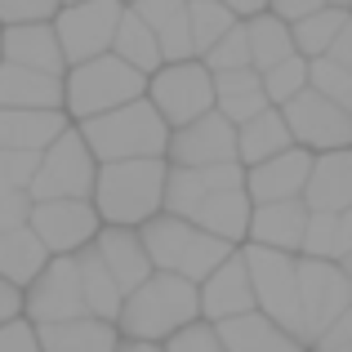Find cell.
<instances>
[{
    "mask_svg": "<svg viewBox=\"0 0 352 352\" xmlns=\"http://www.w3.org/2000/svg\"><path fill=\"white\" fill-rule=\"evenodd\" d=\"M201 321V290L183 276H165L152 272V281L138 285L134 294H125L120 308V339L129 344H170L174 335H183L188 326Z\"/></svg>",
    "mask_w": 352,
    "mask_h": 352,
    "instance_id": "6da1fadb",
    "label": "cell"
},
{
    "mask_svg": "<svg viewBox=\"0 0 352 352\" xmlns=\"http://www.w3.org/2000/svg\"><path fill=\"white\" fill-rule=\"evenodd\" d=\"M165 183H170V161H120L98 165L94 183V210L103 228H147L165 214Z\"/></svg>",
    "mask_w": 352,
    "mask_h": 352,
    "instance_id": "7a4b0ae2",
    "label": "cell"
},
{
    "mask_svg": "<svg viewBox=\"0 0 352 352\" xmlns=\"http://www.w3.org/2000/svg\"><path fill=\"white\" fill-rule=\"evenodd\" d=\"M85 147L94 152L98 165H120V161H165L170 152V125L161 120L147 98L129 107H116V112L98 116V120H85L76 125Z\"/></svg>",
    "mask_w": 352,
    "mask_h": 352,
    "instance_id": "3957f363",
    "label": "cell"
},
{
    "mask_svg": "<svg viewBox=\"0 0 352 352\" xmlns=\"http://www.w3.org/2000/svg\"><path fill=\"white\" fill-rule=\"evenodd\" d=\"M138 236H143V250H147V258H152V272L183 276V281H192V285L214 276L219 267L236 254L232 245H223V241H214L210 232H201L197 223L174 219V214L152 219L147 228H138Z\"/></svg>",
    "mask_w": 352,
    "mask_h": 352,
    "instance_id": "277c9868",
    "label": "cell"
},
{
    "mask_svg": "<svg viewBox=\"0 0 352 352\" xmlns=\"http://www.w3.org/2000/svg\"><path fill=\"white\" fill-rule=\"evenodd\" d=\"M147 98V76H138L134 67L116 58V54H103L94 63H80L63 76V112H67L72 125H85V120H98L116 107H129Z\"/></svg>",
    "mask_w": 352,
    "mask_h": 352,
    "instance_id": "5b68a950",
    "label": "cell"
},
{
    "mask_svg": "<svg viewBox=\"0 0 352 352\" xmlns=\"http://www.w3.org/2000/svg\"><path fill=\"white\" fill-rule=\"evenodd\" d=\"M241 254H245L250 285H254V308L303 344L299 254H276V250H258V245H241Z\"/></svg>",
    "mask_w": 352,
    "mask_h": 352,
    "instance_id": "8992f818",
    "label": "cell"
},
{
    "mask_svg": "<svg viewBox=\"0 0 352 352\" xmlns=\"http://www.w3.org/2000/svg\"><path fill=\"white\" fill-rule=\"evenodd\" d=\"M147 103L161 112V120L174 129L214 112V72L201 58L192 63H165L156 76H147Z\"/></svg>",
    "mask_w": 352,
    "mask_h": 352,
    "instance_id": "52a82bcc",
    "label": "cell"
},
{
    "mask_svg": "<svg viewBox=\"0 0 352 352\" xmlns=\"http://www.w3.org/2000/svg\"><path fill=\"white\" fill-rule=\"evenodd\" d=\"M94 183H98V161L85 147L80 129L72 125L41 156V170H36L27 197H32V206H41V201H94Z\"/></svg>",
    "mask_w": 352,
    "mask_h": 352,
    "instance_id": "ba28073f",
    "label": "cell"
},
{
    "mask_svg": "<svg viewBox=\"0 0 352 352\" xmlns=\"http://www.w3.org/2000/svg\"><path fill=\"white\" fill-rule=\"evenodd\" d=\"M299 303H303V344L312 352L352 308V281L339 263L299 258Z\"/></svg>",
    "mask_w": 352,
    "mask_h": 352,
    "instance_id": "9c48e42d",
    "label": "cell"
},
{
    "mask_svg": "<svg viewBox=\"0 0 352 352\" xmlns=\"http://www.w3.org/2000/svg\"><path fill=\"white\" fill-rule=\"evenodd\" d=\"M120 14H125L120 0H89V5H63L58 9L54 36H58V45H63L67 72L80 67V63H94V58H103V54H112Z\"/></svg>",
    "mask_w": 352,
    "mask_h": 352,
    "instance_id": "30bf717a",
    "label": "cell"
},
{
    "mask_svg": "<svg viewBox=\"0 0 352 352\" xmlns=\"http://www.w3.org/2000/svg\"><path fill=\"white\" fill-rule=\"evenodd\" d=\"M27 228L50 250V258H76L80 250L98 241L103 219H98L94 201H41V206H32Z\"/></svg>",
    "mask_w": 352,
    "mask_h": 352,
    "instance_id": "8fae6325",
    "label": "cell"
},
{
    "mask_svg": "<svg viewBox=\"0 0 352 352\" xmlns=\"http://www.w3.org/2000/svg\"><path fill=\"white\" fill-rule=\"evenodd\" d=\"M23 317L41 326H67V321L89 317L85 312V294H80V272L76 258H50L41 276L23 290Z\"/></svg>",
    "mask_w": 352,
    "mask_h": 352,
    "instance_id": "7c38bea8",
    "label": "cell"
},
{
    "mask_svg": "<svg viewBox=\"0 0 352 352\" xmlns=\"http://www.w3.org/2000/svg\"><path fill=\"white\" fill-rule=\"evenodd\" d=\"M281 112H285V125H290L294 147H303V152L326 156V152H344V147H352V116L339 112L330 98H321L312 85H308V94H299L290 107H281Z\"/></svg>",
    "mask_w": 352,
    "mask_h": 352,
    "instance_id": "4fadbf2b",
    "label": "cell"
},
{
    "mask_svg": "<svg viewBox=\"0 0 352 352\" xmlns=\"http://www.w3.org/2000/svg\"><path fill=\"white\" fill-rule=\"evenodd\" d=\"M170 170H214V165H241L236 161V125H228L219 112L192 120L170 134L165 152Z\"/></svg>",
    "mask_w": 352,
    "mask_h": 352,
    "instance_id": "5bb4252c",
    "label": "cell"
},
{
    "mask_svg": "<svg viewBox=\"0 0 352 352\" xmlns=\"http://www.w3.org/2000/svg\"><path fill=\"white\" fill-rule=\"evenodd\" d=\"M312 161L317 156L303 152V147H290V152L272 156V161L245 170V197L254 206H281V201H303L312 179Z\"/></svg>",
    "mask_w": 352,
    "mask_h": 352,
    "instance_id": "9a60e30c",
    "label": "cell"
},
{
    "mask_svg": "<svg viewBox=\"0 0 352 352\" xmlns=\"http://www.w3.org/2000/svg\"><path fill=\"white\" fill-rule=\"evenodd\" d=\"M197 290H201V321H206V326H223V321H232V317L258 312L254 308V285H250V267H245V254H241V250L214 276H206Z\"/></svg>",
    "mask_w": 352,
    "mask_h": 352,
    "instance_id": "2e32d148",
    "label": "cell"
},
{
    "mask_svg": "<svg viewBox=\"0 0 352 352\" xmlns=\"http://www.w3.org/2000/svg\"><path fill=\"white\" fill-rule=\"evenodd\" d=\"M312 210L303 201H281V206H254L250 219V241L245 245L276 250V254H303V236H308Z\"/></svg>",
    "mask_w": 352,
    "mask_h": 352,
    "instance_id": "e0dca14e",
    "label": "cell"
},
{
    "mask_svg": "<svg viewBox=\"0 0 352 352\" xmlns=\"http://www.w3.org/2000/svg\"><path fill=\"white\" fill-rule=\"evenodd\" d=\"M0 58H5L9 67L45 72V76H67V58H63V45H58V36H54V23L0 32Z\"/></svg>",
    "mask_w": 352,
    "mask_h": 352,
    "instance_id": "ac0fdd59",
    "label": "cell"
},
{
    "mask_svg": "<svg viewBox=\"0 0 352 352\" xmlns=\"http://www.w3.org/2000/svg\"><path fill=\"white\" fill-rule=\"evenodd\" d=\"M250 219H254V201L245 197V188H236V192H214V197H206L188 214V223H197L201 232H210L214 241L241 250L250 241Z\"/></svg>",
    "mask_w": 352,
    "mask_h": 352,
    "instance_id": "d6986e66",
    "label": "cell"
},
{
    "mask_svg": "<svg viewBox=\"0 0 352 352\" xmlns=\"http://www.w3.org/2000/svg\"><path fill=\"white\" fill-rule=\"evenodd\" d=\"M67 129V112H9V107H0V152L45 156Z\"/></svg>",
    "mask_w": 352,
    "mask_h": 352,
    "instance_id": "ffe728a7",
    "label": "cell"
},
{
    "mask_svg": "<svg viewBox=\"0 0 352 352\" xmlns=\"http://www.w3.org/2000/svg\"><path fill=\"white\" fill-rule=\"evenodd\" d=\"M94 250L103 258V267L112 272V281L120 285V294H134L138 285L152 281V258H147L138 232H129V228H103Z\"/></svg>",
    "mask_w": 352,
    "mask_h": 352,
    "instance_id": "44dd1931",
    "label": "cell"
},
{
    "mask_svg": "<svg viewBox=\"0 0 352 352\" xmlns=\"http://www.w3.org/2000/svg\"><path fill=\"white\" fill-rule=\"evenodd\" d=\"M303 206L312 214H344L352 210V147L326 152L312 161V179L303 192Z\"/></svg>",
    "mask_w": 352,
    "mask_h": 352,
    "instance_id": "7402d4cb",
    "label": "cell"
},
{
    "mask_svg": "<svg viewBox=\"0 0 352 352\" xmlns=\"http://www.w3.org/2000/svg\"><path fill=\"white\" fill-rule=\"evenodd\" d=\"M138 18L152 27L156 45H161L165 63H192V18H188V0H138Z\"/></svg>",
    "mask_w": 352,
    "mask_h": 352,
    "instance_id": "603a6c76",
    "label": "cell"
},
{
    "mask_svg": "<svg viewBox=\"0 0 352 352\" xmlns=\"http://www.w3.org/2000/svg\"><path fill=\"white\" fill-rule=\"evenodd\" d=\"M0 107H9V112H63V76L0 63Z\"/></svg>",
    "mask_w": 352,
    "mask_h": 352,
    "instance_id": "cb8c5ba5",
    "label": "cell"
},
{
    "mask_svg": "<svg viewBox=\"0 0 352 352\" xmlns=\"http://www.w3.org/2000/svg\"><path fill=\"white\" fill-rule=\"evenodd\" d=\"M267 94H263V76H258L254 67L245 72H223V76H214V112L228 120V125H245V120L263 116L267 112Z\"/></svg>",
    "mask_w": 352,
    "mask_h": 352,
    "instance_id": "d4e9b609",
    "label": "cell"
},
{
    "mask_svg": "<svg viewBox=\"0 0 352 352\" xmlns=\"http://www.w3.org/2000/svg\"><path fill=\"white\" fill-rule=\"evenodd\" d=\"M228 352H308V344H299L294 335H285L276 321H267L263 312H245L232 317L223 326H214Z\"/></svg>",
    "mask_w": 352,
    "mask_h": 352,
    "instance_id": "484cf974",
    "label": "cell"
},
{
    "mask_svg": "<svg viewBox=\"0 0 352 352\" xmlns=\"http://www.w3.org/2000/svg\"><path fill=\"white\" fill-rule=\"evenodd\" d=\"M290 147H294V138H290V125H285L281 107H267L263 116L245 120V125L236 129V161L245 165V170H254V165L290 152Z\"/></svg>",
    "mask_w": 352,
    "mask_h": 352,
    "instance_id": "4316f807",
    "label": "cell"
},
{
    "mask_svg": "<svg viewBox=\"0 0 352 352\" xmlns=\"http://www.w3.org/2000/svg\"><path fill=\"white\" fill-rule=\"evenodd\" d=\"M76 272H80L85 312H89L94 321H107V326H116V321H120V308H125V294H120V285L112 281V272L103 267V258H98L94 245L76 254Z\"/></svg>",
    "mask_w": 352,
    "mask_h": 352,
    "instance_id": "83f0119b",
    "label": "cell"
},
{
    "mask_svg": "<svg viewBox=\"0 0 352 352\" xmlns=\"http://www.w3.org/2000/svg\"><path fill=\"white\" fill-rule=\"evenodd\" d=\"M41 352H116L120 348V330L107 321L80 317L67 326H41Z\"/></svg>",
    "mask_w": 352,
    "mask_h": 352,
    "instance_id": "f1b7e54d",
    "label": "cell"
},
{
    "mask_svg": "<svg viewBox=\"0 0 352 352\" xmlns=\"http://www.w3.org/2000/svg\"><path fill=\"white\" fill-rule=\"evenodd\" d=\"M112 54L125 67H134L138 76H156V72L165 67L161 58V45H156L152 27L138 18L134 5H125V14H120V27H116V41H112Z\"/></svg>",
    "mask_w": 352,
    "mask_h": 352,
    "instance_id": "f546056e",
    "label": "cell"
},
{
    "mask_svg": "<svg viewBox=\"0 0 352 352\" xmlns=\"http://www.w3.org/2000/svg\"><path fill=\"white\" fill-rule=\"evenodd\" d=\"M45 267H50V250L36 241L32 228H18V232L0 236V276H5L9 285L27 290Z\"/></svg>",
    "mask_w": 352,
    "mask_h": 352,
    "instance_id": "4dcf8cb0",
    "label": "cell"
},
{
    "mask_svg": "<svg viewBox=\"0 0 352 352\" xmlns=\"http://www.w3.org/2000/svg\"><path fill=\"white\" fill-rule=\"evenodd\" d=\"M245 36H250V67H254L258 76H263V72H272L276 63L294 58V36H290V27H285L272 9H263V14L250 18V23H245Z\"/></svg>",
    "mask_w": 352,
    "mask_h": 352,
    "instance_id": "1f68e13d",
    "label": "cell"
},
{
    "mask_svg": "<svg viewBox=\"0 0 352 352\" xmlns=\"http://www.w3.org/2000/svg\"><path fill=\"white\" fill-rule=\"evenodd\" d=\"M348 18H352V5H321L312 18H303L299 27H290L294 54H299V58H308V63L326 58V54L335 50V41H339V32H344Z\"/></svg>",
    "mask_w": 352,
    "mask_h": 352,
    "instance_id": "d6a6232c",
    "label": "cell"
},
{
    "mask_svg": "<svg viewBox=\"0 0 352 352\" xmlns=\"http://www.w3.org/2000/svg\"><path fill=\"white\" fill-rule=\"evenodd\" d=\"M188 18H192V50H197V58H206L241 23L232 14V5H219V0H188Z\"/></svg>",
    "mask_w": 352,
    "mask_h": 352,
    "instance_id": "836d02e7",
    "label": "cell"
},
{
    "mask_svg": "<svg viewBox=\"0 0 352 352\" xmlns=\"http://www.w3.org/2000/svg\"><path fill=\"white\" fill-rule=\"evenodd\" d=\"M308 85H312V63L299 58V54L276 63L272 72H263V94L272 107H290L299 94H308Z\"/></svg>",
    "mask_w": 352,
    "mask_h": 352,
    "instance_id": "e575fe53",
    "label": "cell"
},
{
    "mask_svg": "<svg viewBox=\"0 0 352 352\" xmlns=\"http://www.w3.org/2000/svg\"><path fill=\"white\" fill-rule=\"evenodd\" d=\"M41 170V156L27 152H0V201H14L32 192V179Z\"/></svg>",
    "mask_w": 352,
    "mask_h": 352,
    "instance_id": "d590c367",
    "label": "cell"
},
{
    "mask_svg": "<svg viewBox=\"0 0 352 352\" xmlns=\"http://www.w3.org/2000/svg\"><path fill=\"white\" fill-rule=\"evenodd\" d=\"M312 89H317L321 98H330L339 112L352 116V72H344L339 63H330V58L312 63Z\"/></svg>",
    "mask_w": 352,
    "mask_h": 352,
    "instance_id": "8d00e7d4",
    "label": "cell"
},
{
    "mask_svg": "<svg viewBox=\"0 0 352 352\" xmlns=\"http://www.w3.org/2000/svg\"><path fill=\"white\" fill-rule=\"evenodd\" d=\"M201 63H206L214 76H223V72H245V67H250V36H245V23H236L232 32H228Z\"/></svg>",
    "mask_w": 352,
    "mask_h": 352,
    "instance_id": "74e56055",
    "label": "cell"
},
{
    "mask_svg": "<svg viewBox=\"0 0 352 352\" xmlns=\"http://www.w3.org/2000/svg\"><path fill=\"white\" fill-rule=\"evenodd\" d=\"M63 5L54 0H0V32H14V27H41L54 23Z\"/></svg>",
    "mask_w": 352,
    "mask_h": 352,
    "instance_id": "f35d334b",
    "label": "cell"
},
{
    "mask_svg": "<svg viewBox=\"0 0 352 352\" xmlns=\"http://www.w3.org/2000/svg\"><path fill=\"white\" fill-rule=\"evenodd\" d=\"M165 352H228V348H223V339H219L214 326L197 321V326H188L183 335H174L170 344H165Z\"/></svg>",
    "mask_w": 352,
    "mask_h": 352,
    "instance_id": "ab89813d",
    "label": "cell"
},
{
    "mask_svg": "<svg viewBox=\"0 0 352 352\" xmlns=\"http://www.w3.org/2000/svg\"><path fill=\"white\" fill-rule=\"evenodd\" d=\"M0 352H41V335H36V326L27 317L0 326Z\"/></svg>",
    "mask_w": 352,
    "mask_h": 352,
    "instance_id": "60d3db41",
    "label": "cell"
},
{
    "mask_svg": "<svg viewBox=\"0 0 352 352\" xmlns=\"http://www.w3.org/2000/svg\"><path fill=\"white\" fill-rule=\"evenodd\" d=\"M27 219H32V197L0 201V236H9V232H18V228H27Z\"/></svg>",
    "mask_w": 352,
    "mask_h": 352,
    "instance_id": "b9f144b4",
    "label": "cell"
},
{
    "mask_svg": "<svg viewBox=\"0 0 352 352\" xmlns=\"http://www.w3.org/2000/svg\"><path fill=\"white\" fill-rule=\"evenodd\" d=\"M321 5H326V0H276V5H267V9H272L285 27H299L303 18H312Z\"/></svg>",
    "mask_w": 352,
    "mask_h": 352,
    "instance_id": "7bdbcfd3",
    "label": "cell"
},
{
    "mask_svg": "<svg viewBox=\"0 0 352 352\" xmlns=\"http://www.w3.org/2000/svg\"><path fill=\"white\" fill-rule=\"evenodd\" d=\"M312 352H352V308L344 312V321H339V326L330 330V335L321 339Z\"/></svg>",
    "mask_w": 352,
    "mask_h": 352,
    "instance_id": "ee69618b",
    "label": "cell"
},
{
    "mask_svg": "<svg viewBox=\"0 0 352 352\" xmlns=\"http://www.w3.org/2000/svg\"><path fill=\"white\" fill-rule=\"evenodd\" d=\"M18 317H23V290L0 276V326H9V321H18Z\"/></svg>",
    "mask_w": 352,
    "mask_h": 352,
    "instance_id": "f6af8a7d",
    "label": "cell"
},
{
    "mask_svg": "<svg viewBox=\"0 0 352 352\" xmlns=\"http://www.w3.org/2000/svg\"><path fill=\"white\" fill-rule=\"evenodd\" d=\"M352 254V210L335 214V263H344Z\"/></svg>",
    "mask_w": 352,
    "mask_h": 352,
    "instance_id": "bcb514c9",
    "label": "cell"
},
{
    "mask_svg": "<svg viewBox=\"0 0 352 352\" xmlns=\"http://www.w3.org/2000/svg\"><path fill=\"white\" fill-rule=\"evenodd\" d=\"M330 63H339L344 72H352V18L344 23V32H339V41H335V50L326 54Z\"/></svg>",
    "mask_w": 352,
    "mask_h": 352,
    "instance_id": "7dc6e473",
    "label": "cell"
},
{
    "mask_svg": "<svg viewBox=\"0 0 352 352\" xmlns=\"http://www.w3.org/2000/svg\"><path fill=\"white\" fill-rule=\"evenodd\" d=\"M116 352H165V348H161V344H129V339H120Z\"/></svg>",
    "mask_w": 352,
    "mask_h": 352,
    "instance_id": "c3c4849f",
    "label": "cell"
},
{
    "mask_svg": "<svg viewBox=\"0 0 352 352\" xmlns=\"http://www.w3.org/2000/svg\"><path fill=\"white\" fill-rule=\"evenodd\" d=\"M339 267H344V276L352 281V254H348V258H344V263H339Z\"/></svg>",
    "mask_w": 352,
    "mask_h": 352,
    "instance_id": "681fc988",
    "label": "cell"
}]
</instances>
